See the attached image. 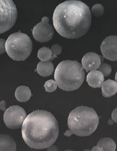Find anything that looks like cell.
I'll use <instances>...</instances> for the list:
<instances>
[{"label": "cell", "mask_w": 117, "mask_h": 151, "mask_svg": "<svg viewBox=\"0 0 117 151\" xmlns=\"http://www.w3.org/2000/svg\"><path fill=\"white\" fill-rule=\"evenodd\" d=\"M91 12L84 3L68 0L57 6L53 15L54 27L57 33L68 39L82 37L91 24Z\"/></svg>", "instance_id": "1"}, {"label": "cell", "mask_w": 117, "mask_h": 151, "mask_svg": "<svg viewBox=\"0 0 117 151\" xmlns=\"http://www.w3.org/2000/svg\"><path fill=\"white\" fill-rule=\"evenodd\" d=\"M59 128L55 116L49 111L37 110L26 116L22 124V138L29 147L46 149L56 142Z\"/></svg>", "instance_id": "2"}, {"label": "cell", "mask_w": 117, "mask_h": 151, "mask_svg": "<svg viewBox=\"0 0 117 151\" xmlns=\"http://www.w3.org/2000/svg\"><path fill=\"white\" fill-rule=\"evenodd\" d=\"M84 69L76 61L66 60L59 63L54 72L57 86L66 91L77 90L84 81Z\"/></svg>", "instance_id": "3"}, {"label": "cell", "mask_w": 117, "mask_h": 151, "mask_svg": "<svg viewBox=\"0 0 117 151\" xmlns=\"http://www.w3.org/2000/svg\"><path fill=\"white\" fill-rule=\"evenodd\" d=\"M99 118L92 108L80 106L70 112L68 120L69 129L73 134L79 137L91 135L97 129Z\"/></svg>", "instance_id": "4"}, {"label": "cell", "mask_w": 117, "mask_h": 151, "mask_svg": "<svg viewBox=\"0 0 117 151\" xmlns=\"http://www.w3.org/2000/svg\"><path fill=\"white\" fill-rule=\"evenodd\" d=\"M33 50V42L26 34L16 32L10 35L6 40V50L13 60L22 61L29 57Z\"/></svg>", "instance_id": "5"}, {"label": "cell", "mask_w": 117, "mask_h": 151, "mask_svg": "<svg viewBox=\"0 0 117 151\" xmlns=\"http://www.w3.org/2000/svg\"><path fill=\"white\" fill-rule=\"evenodd\" d=\"M17 15L16 6L12 0H0V34L13 27Z\"/></svg>", "instance_id": "6"}, {"label": "cell", "mask_w": 117, "mask_h": 151, "mask_svg": "<svg viewBox=\"0 0 117 151\" xmlns=\"http://www.w3.org/2000/svg\"><path fill=\"white\" fill-rule=\"evenodd\" d=\"M26 117V111L19 105H13L7 109L4 114V122L9 129H18L22 127Z\"/></svg>", "instance_id": "7"}, {"label": "cell", "mask_w": 117, "mask_h": 151, "mask_svg": "<svg viewBox=\"0 0 117 151\" xmlns=\"http://www.w3.org/2000/svg\"><path fill=\"white\" fill-rule=\"evenodd\" d=\"M49 19L47 17L42 18V22L38 23L32 29L33 35L36 40L40 42H47L51 40L54 29L49 23Z\"/></svg>", "instance_id": "8"}, {"label": "cell", "mask_w": 117, "mask_h": 151, "mask_svg": "<svg viewBox=\"0 0 117 151\" xmlns=\"http://www.w3.org/2000/svg\"><path fill=\"white\" fill-rule=\"evenodd\" d=\"M103 57L110 61H117V36H109L101 44Z\"/></svg>", "instance_id": "9"}, {"label": "cell", "mask_w": 117, "mask_h": 151, "mask_svg": "<svg viewBox=\"0 0 117 151\" xmlns=\"http://www.w3.org/2000/svg\"><path fill=\"white\" fill-rule=\"evenodd\" d=\"M101 64L100 55L93 52L87 53L82 60V65L87 72L98 69Z\"/></svg>", "instance_id": "10"}, {"label": "cell", "mask_w": 117, "mask_h": 151, "mask_svg": "<svg viewBox=\"0 0 117 151\" xmlns=\"http://www.w3.org/2000/svg\"><path fill=\"white\" fill-rule=\"evenodd\" d=\"M104 80L103 74L98 70H95L90 71L87 76L86 81L90 87L97 88L101 87Z\"/></svg>", "instance_id": "11"}, {"label": "cell", "mask_w": 117, "mask_h": 151, "mask_svg": "<svg viewBox=\"0 0 117 151\" xmlns=\"http://www.w3.org/2000/svg\"><path fill=\"white\" fill-rule=\"evenodd\" d=\"M16 144L9 135L0 134V151H16Z\"/></svg>", "instance_id": "12"}, {"label": "cell", "mask_w": 117, "mask_h": 151, "mask_svg": "<svg viewBox=\"0 0 117 151\" xmlns=\"http://www.w3.org/2000/svg\"><path fill=\"white\" fill-rule=\"evenodd\" d=\"M101 87L104 97H111L117 93V83L111 79L104 81Z\"/></svg>", "instance_id": "13"}, {"label": "cell", "mask_w": 117, "mask_h": 151, "mask_svg": "<svg viewBox=\"0 0 117 151\" xmlns=\"http://www.w3.org/2000/svg\"><path fill=\"white\" fill-rule=\"evenodd\" d=\"M54 69L53 63L50 61H41L37 65V72L43 77L51 76L53 73Z\"/></svg>", "instance_id": "14"}, {"label": "cell", "mask_w": 117, "mask_h": 151, "mask_svg": "<svg viewBox=\"0 0 117 151\" xmlns=\"http://www.w3.org/2000/svg\"><path fill=\"white\" fill-rule=\"evenodd\" d=\"M15 96L19 101L26 102L31 97V91L29 87L21 86L16 88Z\"/></svg>", "instance_id": "15"}, {"label": "cell", "mask_w": 117, "mask_h": 151, "mask_svg": "<svg viewBox=\"0 0 117 151\" xmlns=\"http://www.w3.org/2000/svg\"><path fill=\"white\" fill-rule=\"evenodd\" d=\"M97 146L101 147L103 151H115L116 144L113 139L109 137L101 138L98 143Z\"/></svg>", "instance_id": "16"}, {"label": "cell", "mask_w": 117, "mask_h": 151, "mask_svg": "<svg viewBox=\"0 0 117 151\" xmlns=\"http://www.w3.org/2000/svg\"><path fill=\"white\" fill-rule=\"evenodd\" d=\"M52 55L51 50L47 47H43L38 52V58L41 61H49Z\"/></svg>", "instance_id": "17"}, {"label": "cell", "mask_w": 117, "mask_h": 151, "mask_svg": "<svg viewBox=\"0 0 117 151\" xmlns=\"http://www.w3.org/2000/svg\"><path fill=\"white\" fill-rule=\"evenodd\" d=\"M98 70L103 74L104 77H106L110 76L111 73L112 67L107 63H101L99 67Z\"/></svg>", "instance_id": "18"}, {"label": "cell", "mask_w": 117, "mask_h": 151, "mask_svg": "<svg viewBox=\"0 0 117 151\" xmlns=\"http://www.w3.org/2000/svg\"><path fill=\"white\" fill-rule=\"evenodd\" d=\"M44 86L46 92L51 93L56 90L57 85L56 82L54 80L50 79L46 81Z\"/></svg>", "instance_id": "19"}, {"label": "cell", "mask_w": 117, "mask_h": 151, "mask_svg": "<svg viewBox=\"0 0 117 151\" xmlns=\"http://www.w3.org/2000/svg\"><path fill=\"white\" fill-rule=\"evenodd\" d=\"M104 8L100 4H95L92 7L91 12L96 17L101 16L104 13Z\"/></svg>", "instance_id": "20"}, {"label": "cell", "mask_w": 117, "mask_h": 151, "mask_svg": "<svg viewBox=\"0 0 117 151\" xmlns=\"http://www.w3.org/2000/svg\"><path fill=\"white\" fill-rule=\"evenodd\" d=\"M50 50H51L52 54L51 58L50 59L51 61H53L55 58H56L57 55H61L62 52V47L58 44H54L52 46Z\"/></svg>", "instance_id": "21"}, {"label": "cell", "mask_w": 117, "mask_h": 151, "mask_svg": "<svg viewBox=\"0 0 117 151\" xmlns=\"http://www.w3.org/2000/svg\"><path fill=\"white\" fill-rule=\"evenodd\" d=\"M6 40L4 39H0V54H3L6 52Z\"/></svg>", "instance_id": "22"}, {"label": "cell", "mask_w": 117, "mask_h": 151, "mask_svg": "<svg viewBox=\"0 0 117 151\" xmlns=\"http://www.w3.org/2000/svg\"><path fill=\"white\" fill-rule=\"evenodd\" d=\"M112 119L114 122L117 123V108L115 109L112 112Z\"/></svg>", "instance_id": "23"}, {"label": "cell", "mask_w": 117, "mask_h": 151, "mask_svg": "<svg viewBox=\"0 0 117 151\" xmlns=\"http://www.w3.org/2000/svg\"><path fill=\"white\" fill-rule=\"evenodd\" d=\"M6 102L4 100L0 102V109L3 111H5L7 109L6 107Z\"/></svg>", "instance_id": "24"}, {"label": "cell", "mask_w": 117, "mask_h": 151, "mask_svg": "<svg viewBox=\"0 0 117 151\" xmlns=\"http://www.w3.org/2000/svg\"><path fill=\"white\" fill-rule=\"evenodd\" d=\"M47 150L48 151H58V149L56 146L52 145L51 146L47 147Z\"/></svg>", "instance_id": "25"}, {"label": "cell", "mask_w": 117, "mask_h": 151, "mask_svg": "<svg viewBox=\"0 0 117 151\" xmlns=\"http://www.w3.org/2000/svg\"><path fill=\"white\" fill-rule=\"evenodd\" d=\"M73 133L72 131L71 130H66V132L64 133V135L65 136H66V137H70V136H71V135L73 134Z\"/></svg>", "instance_id": "26"}, {"label": "cell", "mask_w": 117, "mask_h": 151, "mask_svg": "<svg viewBox=\"0 0 117 151\" xmlns=\"http://www.w3.org/2000/svg\"><path fill=\"white\" fill-rule=\"evenodd\" d=\"M92 151H103V150L102 149L101 147H99L98 146H97L94 147L92 148Z\"/></svg>", "instance_id": "27"}, {"label": "cell", "mask_w": 117, "mask_h": 151, "mask_svg": "<svg viewBox=\"0 0 117 151\" xmlns=\"http://www.w3.org/2000/svg\"><path fill=\"white\" fill-rule=\"evenodd\" d=\"M113 120H112V119H110V120H108V124L110 125H113Z\"/></svg>", "instance_id": "28"}, {"label": "cell", "mask_w": 117, "mask_h": 151, "mask_svg": "<svg viewBox=\"0 0 117 151\" xmlns=\"http://www.w3.org/2000/svg\"><path fill=\"white\" fill-rule=\"evenodd\" d=\"M115 81L117 83V71L115 75Z\"/></svg>", "instance_id": "29"}, {"label": "cell", "mask_w": 117, "mask_h": 151, "mask_svg": "<svg viewBox=\"0 0 117 151\" xmlns=\"http://www.w3.org/2000/svg\"><path fill=\"white\" fill-rule=\"evenodd\" d=\"M85 151H90V150H85Z\"/></svg>", "instance_id": "30"}]
</instances>
